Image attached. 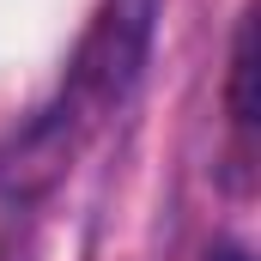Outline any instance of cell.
<instances>
[{"label":"cell","instance_id":"cell-1","mask_svg":"<svg viewBox=\"0 0 261 261\" xmlns=\"http://www.w3.org/2000/svg\"><path fill=\"white\" fill-rule=\"evenodd\" d=\"M158 12L164 0H103L73 49L67 67V103L73 110H110L122 103L140 73L152 61V37H158Z\"/></svg>","mask_w":261,"mask_h":261},{"label":"cell","instance_id":"cell-2","mask_svg":"<svg viewBox=\"0 0 261 261\" xmlns=\"http://www.w3.org/2000/svg\"><path fill=\"white\" fill-rule=\"evenodd\" d=\"M225 110L237 134L255 128V18L237 24V43H231V85H225Z\"/></svg>","mask_w":261,"mask_h":261},{"label":"cell","instance_id":"cell-3","mask_svg":"<svg viewBox=\"0 0 261 261\" xmlns=\"http://www.w3.org/2000/svg\"><path fill=\"white\" fill-rule=\"evenodd\" d=\"M206 261H249V255H243V249H213Z\"/></svg>","mask_w":261,"mask_h":261}]
</instances>
